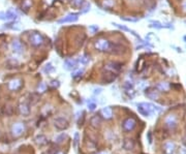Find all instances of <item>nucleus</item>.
Masks as SVG:
<instances>
[{"mask_svg":"<svg viewBox=\"0 0 186 154\" xmlns=\"http://www.w3.org/2000/svg\"><path fill=\"white\" fill-rule=\"evenodd\" d=\"M123 88L125 90H131L133 88V83H131V82H125L124 85H123Z\"/></svg>","mask_w":186,"mask_h":154,"instance_id":"obj_36","label":"nucleus"},{"mask_svg":"<svg viewBox=\"0 0 186 154\" xmlns=\"http://www.w3.org/2000/svg\"><path fill=\"white\" fill-rule=\"evenodd\" d=\"M78 19H79V14H69L66 17H64L63 19L59 20L58 23L62 24V23H73V22H77Z\"/></svg>","mask_w":186,"mask_h":154,"instance_id":"obj_12","label":"nucleus"},{"mask_svg":"<svg viewBox=\"0 0 186 154\" xmlns=\"http://www.w3.org/2000/svg\"><path fill=\"white\" fill-rule=\"evenodd\" d=\"M122 69V64L119 62H109L104 65V70H109V72L118 73Z\"/></svg>","mask_w":186,"mask_h":154,"instance_id":"obj_8","label":"nucleus"},{"mask_svg":"<svg viewBox=\"0 0 186 154\" xmlns=\"http://www.w3.org/2000/svg\"><path fill=\"white\" fill-rule=\"evenodd\" d=\"M110 54H114V55H119L123 53V47L119 45V43H114L111 42V47H110Z\"/></svg>","mask_w":186,"mask_h":154,"instance_id":"obj_11","label":"nucleus"},{"mask_svg":"<svg viewBox=\"0 0 186 154\" xmlns=\"http://www.w3.org/2000/svg\"><path fill=\"white\" fill-rule=\"evenodd\" d=\"M103 4L106 6H113L114 5V1H113V0H104Z\"/></svg>","mask_w":186,"mask_h":154,"instance_id":"obj_39","label":"nucleus"},{"mask_svg":"<svg viewBox=\"0 0 186 154\" xmlns=\"http://www.w3.org/2000/svg\"><path fill=\"white\" fill-rule=\"evenodd\" d=\"M122 147L125 150H133L136 147V143L131 139H124L122 142Z\"/></svg>","mask_w":186,"mask_h":154,"instance_id":"obj_14","label":"nucleus"},{"mask_svg":"<svg viewBox=\"0 0 186 154\" xmlns=\"http://www.w3.org/2000/svg\"><path fill=\"white\" fill-rule=\"evenodd\" d=\"M89 61H90V57L88 56L87 54L83 55V56H82V57H81V58H80V62L82 63V64H84V65L88 64V63H89Z\"/></svg>","mask_w":186,"mask_h":154,"instance_id":"obj_31","label":"nucleus"},{"mask_svg":"<svg viewBox=\"0 0 186 154\" xmlns=\"http://www.w3.org/2000/svg\"><path fill=\"white\" fill-rule=\"evenodd\" d=\"M24 132H25V124L24 123L18 122V123H15V124L12 126V133H13V136H15V137L22 136Z\"/></svg>","mask_w":186,"mask_h":154,"instance_id":"obj_7","label":"nucleus"},{"mask_svg":"<svg viewBox=\"0 0 186 154\" xmlns=\"http://www.w3.org/2000/svg\"><path fill=\"white\" fill-rule=\"evenodd\" d=\"M65 138H66V135H64V133H61L60 136H58L56 138V142L57 143H62L64 140H65Z\"/></svg>","mask_w":186,"mask_h":154,"instance_id":"obj_37","label":"nucleus"},{"mask_svg":"<svg viewBox=\"0 0 186 154\" xmlns=\"http://www.w3.org/2000/svg\"><path fill=\"white\" fill-rule=\"evenodd\" d=\"M51 86H53V87H59V82L56 81V80H53V81L51 82Z\"/></svg>","mask_w":186,"mask_h":154,"instance_id":"obj_41","label":"nucleus"},{"mask_svg":"<svg viewBox=\"0 0 186 154\" xmlns=\"http://www.w3.org/2000/svg\"><path fill=\"white\" fill-rule=\"evenodd\" d=\"M121 20H122V21H126V22H138V18H131V17H121Z\"/></svg>","mask_w":186,"mask_h":154,"instance_id":"obj_34","label":"nucleus"},{"mask_svg":"<svg viewBox=\"0 0 186 154\" xmlns=\"http://www.w3.org/2000/svg\"><path fill=\"white\" fill-rule=\"evenodd\" d=\"M101 115L104 119H111L113 117V110L110 107H104L101 110Z\"/></svg>","mask_w":186,"mask_h":154,"instance_id":"obj_16","label":"nucleus"},{"mask_svg":"<svg viewBox=\"0 0 186 154\" xmlns=\"http://www.w3.org/2000/svg\"><path fill=\"white\" fill-rule=\"evenodd\" d=\"M145 95L147 96L149 99L156 100L159 98V90L156 87H148L145 89Z\"/></svg>","mask_w":186,"mask_h":154,"instance_id":"obj_4","label":"nucleus"},{"mask_svg":"<svg viewBox=\"0 0 186 154\" xmlns=\"http://www.w3.org/2000/svg\"><path fill=\"white\" fill-rule=\"evenodd\" d=\"M110 47H111V42L109 41H107V39H99V41H97L95 42V48L99 52L109 53Z\"/></svg>","mask_w":186,"mask_h":154,"instance_id":"obj_3","label":"nucleus"},{"mask_svg":"<svg viewBox=\"0 0 186 154\" xmlns=\"http://www.w3.org/2000/svg\"><path fill=\"white\" fill-rule=\"evenodd\" d=\"M114 26H116L117 28H119V29H121V30H123V31H127V32H130L131 34H133V36H136L137 38H138V39H141V37L138 36V34H137L136 32L133 31V30H131V29H129L128 27H126V26H123V25H120V24H118V23H112Z\"/></svg>","mask_w":186,"mask_h":154,"instance_id":"obj_19","label":"nucleus"},{"mask_svg":"<svg viewBox=\"0 0 186 154\" xmlns=\"http://www.w3.org/2000/svg\"><path fill=\"white\" fill-rule=\"evenodd\" d=\"M90 30H92V32L94 33L95 31L98 30V27H97V26H90Z\"/></svg>","mask_w":186,"mask_h":154,"instance_id":"obj_42","label":"nucleus"},{"mask_svg":"<svg viewBox=\"0 0 186 154\" xmlns=\"http://www.w3.org/2000/svg\"><path fill=\"white\" fill-rule=\"evenodd\" d=\"M19 112L23 116H29L30 115V106L27 102H22L19 106Z\"/></svg>","mask_w":186,"mask_h":154,"instance_id":"obj_13","label":"nucleus"},{"mask_svg":"<svg viewBox=\"0 0 186 154\" xmlns=\"http://www.w3.org/2000/svg\"><path fill=\"white\" fill-rule=\"evenodd\" d=\"M137 107H138V113H140L141 115L146 116V117L151 116L155 111H160L159 107L154 106V105L149 103V102H140V103H138Z\"/></svg>","mask_w":186,"mask_h":154,"instance_id":"obj_1","label":"nucleus"},{"mask_svg":"<svg viewBox=\"0 0 186 154\" xmlns=\"http://www.w3.org/2000/svg\"><path fill=\"white\" fill-rule=\"evenodd\" d=\"M175 150V144L172 142L165 143L164 144V151L167 152L168 154H172Z\"/></svg>","mask_w":186,"mask_h":154,"instance_id":"obj_22","label":"nucleus"},{"mask_svg":"<svg viewBox=\"0 0 186 154\" xmlns=\"http://www.w3.org/2000/svg\"><path fill=\"white\" fill-rule=\"evenodd\" d=\"M88 109H89L90 111H94V110L96 109V103L93 102H88Z\"/></svg>","mask_w":186,"mask_h":154,"instance_id":"obj_38","label":"nucleus"},{"mask_svg":"<svg viewBox=\"0 0 186 154\" xmlns=\"http://www.w3.org/2000/svg\"><path fill=\"white\" fill-rule=\"evenodd\" d=\"M117 76H118V73L106 70V72H103V81L106 83V84H110V83L114 82L115 80H116Z\"/></svg>","mask_w":186,"mask_h":154,"instance_id":"obj_9","label":"nucleus"},{"mask_svg":"<svg viewBox=\"0 0 186 154\" xmlns=\"http://www.w3.org/2000/svg\"><path fill=\"white\" fill-rule=\"evenodd\" d=\"M182 8L184 9V12H186V0H185V1H183V3H182Z\"/></svg>","mask_w":186,"mask_h":154,"instance_id":"obj_43","label":"nucleus"},{"mask_svg":"<svg viewBox=\"0 0 186 154\" xmlns=\"http://www.w3.org/2000/svg\"><path fill=\"white\" fill-rule=\"evenodd\" d=\"M165 124H167L168 127H170V128H175L176 126H177V120H176L175 116H170L168 117L167 120H165Z\"/></svg>","mask_w":186,"mask_h":154,"instance_id":"obj_20","label":"nucleus"},{"mask_svg":"<svg viewBox=\"0 0 186 154\" xmlns=\"http://www.w3.org/2000/svg\"><path fill=\"white\" fill-rule=\"evenodd\" d=\"M29 42H30V45L33 47H40L43 43V37L40 33L33 32L30 34Z\"/></svg>","mask_w":186,"mask_h":154,"instance_id":"obj_2","label":"nucleus"},{"mask_svg":"<svg viewBox=\"0 0 186 154\" xmlns=\"http://www.w3.org/2000/svg\"><path fill=\"white\" fill-rule=\"evenodd\" d=\"M90 124L92 127L94 128H97V127H99L100 124H101V118L100 116L98 115H94L92 118L90 119Z\"/></svg>","mask_w":186,"mask_h":154,"instance_id":"obj_18","label":"nucleus"},{"mask_svg":"<svg viewBox=\"0 0 186 154\" xmlns=\"http://www.w3.org/2000/svg\"><path fill=\"white\" fill-rule=\"evenodd\" d=\"M151 27H154V28H157V29H161V28H163L165 27L164 25H161L159 22H157V21H155V22H151Z\"/></svg>","mask_w":186,"mask_h":154,"instance_id":"obj_35","label":"nucleus"},{"mask_svg":"<svg viewBox=\"0 0 186 154\" xmlns=\"http://www.w3.org/2000/svg\"><path fill=\"white\" fill-rule=\"evenodd\" d=\"M35 142L38 144L39 146H45V145H47V143H48V140H47V138L43 135H38V136H36Z\"/></svg>","mask_w":186,"mask_h":154,"instance_id":"obj_21","label":"nucleus"},{"mask_svg":"<svg viewBox=\"0 0 186 154\" xmlns=\"http://www.w3.org/2000/svg\"><path fill=\"white\" fill-rule=\"evenodd\" d=\"M101 91H103V89H101V88H94L93 89V93H94V94H100Z\"/></svg>","mask_w":186,"mask_h":154,"instance_id":"obj_40","label":"nucleus"},{"mask_svg":"<svg viewBox=\"0 0 186 154\" xmlns=\"http://www.w3.org/2000/svg\"><path fill=\"white\" fill-rule=\"evenodd\" d=\"M180 154H186V148H182L180 150Z\"/></svg>","mask_w":186,"mask_h":154,"instance_id":"obj_44","label":"nucleus"},{"mask_svg":"<svg viewBox=\"0 0 186 154\" xmlns=\"http://www.w3.org/2000/svg\"><path fill=\"white\" fill-rule=\"evenodd\" d=\"M55 154H64V153H63L62 151H56Z\"/></svg>","mask_w":186,"mask_h":154,"instance_id":"obj_45","label":"nucleus"},{"mask_svg":"<svg viewBox=\"0 0 186 154\" xmlns=\"http://www.w3.org/2000/svg\"><path fill=\"white\" fill-rule=\"evenodd\" d=\"M37 102H38V96L34 94V93L30 94V103H31V105H35Z\"/></svg>","mask_w":186,"mask_h":154,"instance_id":"obj_32","label":"nucleus"},{"mask_svg":"<svg viewBox=\"0 0 186 154\" xmlns=\"http://www.w3.org/2000/svg\"><path fill=\"white\" fill-rule=\"evenodd\" d=\"M23 85V81L21 79H13L11 82L8 83V88L12 91H18Z\"/></svg>","mask_w":186,"mask_h":154,"instance_id":"obj_10","label":"nucleus"},{"mask_svg":"<svg viewBox=\"0 0 186 154\" xmlns=\"http://www.w3.org/2000/svg\"><path fill=\"white\" fill-rule=\"evenodd\" d=\"M85 3H86L85 0H73L72 5L76 8H81V7H83V5L85 4Z\"/></svg>","mask_w":186,"mask_h":154,"instance_id":"obj_24","label":"nucleus"},{"mask_svg":"<svg viewBox=\"0 0 186 154\" xmlns=\"http://www.w3.org/2000/svg\"><path fill=\"white\" fill-rule=\"evenodd\" d=\"M46 90H47V84L46 83H39V85L37 86V92L38 93H43V92H46Z\"/></svg>","mask_w":186,"mask_h":154,"instance_id":"obj_30","label":"nucleus"},{"mask_svg":"<svg viewBox=\"0 0 186 154\" xmlns=\"http://www.w3.org/2000/svg\"><path fill=\"white\" fill-rule=\"evenodd\" d=\"M12 49L15 53L21 54V53L23 52V46H22L21 42L18 41V39H15V41L12 42Z\"/></svg>","mask_w":186,"mask_h":154,"instance_id":"obj_15","label":"nucleus"},{"mask_svg":"<svg viewBox=\"0 0 186 154\" xmlns=\"http://www.w3.org/2000/svg\"><path fill=\"white\" fill-rule=\"evenodd\" d=\"M136 126H137V121H136V119L133 118V117L126 118L122 123V127L125 132H131V130H133L136 128Z\"/></svg>","mask_w":186,"mask_h":154,"instance_id":"obj_5","label":"nucleus"},{"mask_svg":"<svg viewBox=\"0 0 186 154\" xmlns=\"http://www.w3.org/2000/svg\"><path fill=\"white\" fill-rule=\"evenodd\" d=\"M97 154H106V153H97Z\"/></svg>","mask_w":186,"mask_h":154,"instance_id":"obj_47","label":"nucleus"},{"mask_svg":"<svg viewBox=\"0 0 186 154\" xmlns=\"http://www.w3.org/2000/svg\"><path fill=\"white\" fill-rule=\"evenodd\" d=\"M156 88L159 90V91H168L170 86H168V84H167V83H159Z\"/></svg>","mask_w":186,"mask_h":154,"instance_id":"obj_29","label":"nucleus"},{"mask_svg":"<svg viewBox=\"0 0 186 154\" xmlns=\"http://www.w3.org/2000/svg\"><path fill=\"white\" fill-rule=\"evenodd\" d=\"M184 39H185V42H186V35L184 36Z\"/></svg>","mask_w":186,"mask_h":154,"instance_id":"obj_46","label":"nucleus"},{"mask_svg":"<svg viewBox=\"0 0 186 154\" xmlns=\"http://www.w3.org/2000/svg\"><path fill=\"white\" fill-rule=\"evenodd\" d=\"M54 70H55V67L53 66L52 63H48V64H46V66L43 67V72L46 73H52L54 72Z\"/></svg>","mask_w":186,"mask_h":154,"instance_id":"obj_28","label":"nucleus"},{"mask_svg":"<svg viewBox=\"0 0 186 154\" xmlns=\"http://www.w3.org/2000/svg\"><path fill=\"white\" fill-rule=\"evenodd\" d=\"M31 5H32V0H23L22 9H24L25 12H27L30 7H31Z\"/></svg>","mask_w":186,"mask_h":154,"instance_id":"obj_25","label":"nucleus"},{"mask_svg":"<svg viewBox=\"0 0 186 154\" xmlns=\"http://www.w3.org/2000/svg\"><path fill=\"white\" fill-rule=\"evenodd\" d=\"M145 4H146L149 11H152V9H154L155 6H156V2H155L154 0H146V1H145Z\"/></svg>","mask_w":186,"mask_h":154,"instance_id":"obj_26","label":"nucleus"},{"mask_svg":"<svg viewBox=\"0 0 186 154\" xmlns=\"http://www.w3.org/2000/svg\"><path fill=\"white\" fill-rule=\"evenodd\" d=\"M83 73H84V70L83 69H78V70H76V72H73L72 73V77H73V79L78 80V79H80V78H82Z\"/></svg>","mask_w":186,"mask_h":154,"instance_id":"obj_27","label":"nucleus"},{"mask_svg":"<svg viewBox=\"0 0 186 154\" xmlns=\"http://www.w3.org/2000/svg\"><path fill=\"white\" fill-rule=\"evenodd\" d=\"M79 141H80L79 133L76 132V133H74V138H73V146H74V148H76V149L79 147Z\"/></svg>","mask_w":186,"mask_h":154,"instance_id":"obj_33","label":"nucleus"},{"mask_svg":"<svg viewBox=\"0 0 186 154\" xmlns=\"http://www.w3.org/2000/svg\"><path fill=\"white\" fill-rule=\"evenodd\" d=\"M54 126H55L58 130H65L68 128L69 124L66 119L62 118V117H58V118H56L54 120Z\"/></svg>","mask_w":186,"mask_h":154,"instance_id":"obj_6","label":"nucleus"},{"mask_svg":"<svg viewBox=\"0 0 186 154\" xmlns=\"http://www.w3.org/2000/svg\"><path fill=\"white\" fill-rule=\"evenodd\" d=\"M4 16H5V20H16L17 18H18V15L16 14L15 12H13V11H11V9H9V11H8L4 14Z\"/></svg>","mask_w":186,"mask_h":154,"instance_id":"obj_23","label":"nucleus"},{"mask_svg":"<svg viewBox=\"0 0 186 154\" xmlns=\"http://www.w3.org/2000/svg\"><path fill=\"white\" fill-rule=\"evenodd\" d=\"M63 65H64V67H65L66 69L72 70V69L76 68V66H77V61H76V60H73V59H66L65 61H64Z\"/></svg>","mask_w":186,"mask_h":154,"instance_id":"obj_17","label":"nucleus"}]
</instances>
